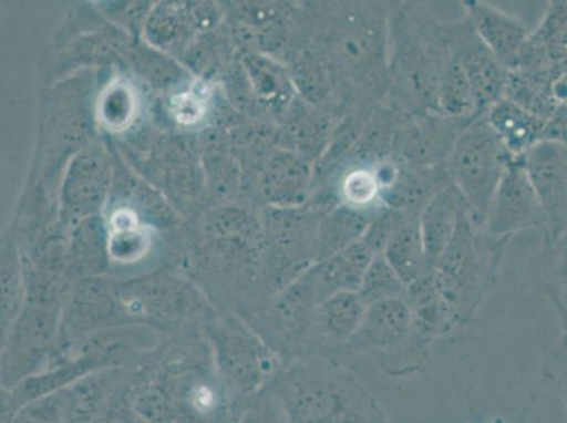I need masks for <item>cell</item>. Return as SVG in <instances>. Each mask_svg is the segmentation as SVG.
Masks as SVG:
<instances>
[{
  "mask_svg": "<svg viewBox=\"0 0 567 423\" xmlns=\"http://www.w3.org/2000/svg\"><path fill=\"white\" fill-rule=\"evenodd\" d=\"M391 7L393 2L340 0L308 8L309 43L331 64L348 113L386 102Z\"/></svg>",
  "mask_w": 567,
  "mask_h": 423,
  "instance_id": "6da1fadb",
  "label": "cell"
},
{
  "mask_svg": "<svg viewBox=\"0 0 567 423\" xmlns=\"http://www.w3.org/2000/svg\"><path fill=\"white\" fill-rule=\"evenodd\" d=\"M450 55L443 22L430 9L416 2H393L386 105L409 116L440 112L441 75Z\"/></svg>",
  "mask_w": 567,
  "mask_h": 423,
  "instance_id": "7a4b0ae2",
  "label": "cell"
},
{
  "mask_svg": "<svg viewBox=\"0 0 567 423\" xmlns=\"http://www.w3.org/2000/svg\"><path fill=\"white\" fill-rule=\"evenodd\" d=\"M270 389L288 423H389L375 396L334 358L293 361Z\"/></svg>",
  "mask_w": 567,
  "mask_h": 423,
  "instance_id": "3957f363",
  "label": "cell"
},
{
  "mask_svg": "<svg viewBox=\"0 0 567 423\" xmlns=\"http://www.w3.org/2000/svg\"><path fill=\"white\" fill-rule=\"evenodd\" d=\"M509 241L488 235L465 206L451 245L434 267L437 287L457 324L471 321L497 286Z\"/></svg>",
  "mask_w": 567,
  "mask_h": 423,
  "instance_id": "277c9868",
  "label": "cell"
},
{
  "mask_svg": "<svg viewBox=\"0 0 567 423\" xmlns=\"http://www.w3.org/2000/svg\"><path fill=\"white\" fill-rule=\"evenodd\" d=\"M514 159L484 117L476 118L458 137L447 167L477 225L484 226L494 195Z\"/></svg>",
  "mask_w": 567,
  "mask_h": 423,
  "instance_id": "5b68a950",
  "label": "cell"
},
{
  "mask_svg": "<svg viewBox=\"0 0 567 423\" xmlns=\"http://www.w3.org/2000/svg\"><path fill=\"white\" fill-rule=\"evenodd\" d=\"M347 352L368 355L384 373L393 376L417 373L430 358V350L412 337L411 312L405 299L368 307Z\"/></svg>",
  "mask_w": 567,
  "mask_h": 423,
  "instance_id": "8992f818",
  "label": "cell"
},
{
  "mask_svg": "<svg viewBox=\"0 0 567 423\" xmlns=\"http://www.w3.org/2000/svg\"><path fill=\"white\" fill-rule=\"evenodd\" d=\"M63 313L53 301L24 309L2 338V390L50 368L63 354Z\"/></svg>",
  "mask_w": 567,
  "mask_h": 423,
  "instance_id": "52a82bcc",
  "label": "cell"
},
{
  "mask_svg": "<svg viewBox=\"0 0 567 423\" xmlns=\"http://www.w3.org/2000/svg\"><path fill=\"white\" fill-rule=\"evenodd\" d=\"M216 373L240 399L270 389L284 368L278 354L259 333L235 327H216L209 332Z\"/></svg>",
  "mask_w": 567,
  "mask_h": 423,
  "instance_id": "ba28073f",
  "label": "cell"
},
{
  "mask_svg": "<svg viewBox=\"0 0 567 423\" xmlns=\"http://www.w3.org/2000/svg\"><path fill=\"white\" fill-rule=\"evenodd\" d=\"M318 306L316 293L302 277L272 299L260 337L275 350L284 368L316 355L313 322Z\"/></svg>",
  "mask_w": 567,
  "mask_h": 423,
  "instance_id": "9c48e42d",
  "label": "cell"
},
{
  "mask_svg": "<svg viewBox=\"0 0 567 423\" xmlns=\"http://www.w3.org/2000/svg\"><path fill=\"white\" fill-rule=\"evenodd\" d=\"M523 163L544 212L543 250L554 249L567 239V146L545 138Z\"/></svg>",
  "mask_w": 567,
  "mask_h": 423,
  "instance_id": "30bf717a",
  "label": "cell"
},
{
  "mask_svg": "<svg viewBox=\"0 0 567 423\" xmlns=\"http://www.w3.org/2000/svg\"><path fill=\"white\" fill-rule=\"evenodd\" d=\"M476 118H456L441 112L402 115L396 127L393 159L409 167L431 168L450 164L461 134Z\"/></svg>",
  "mask_w": 567,
  "mask_h": 423,
  "instance_id": "8fae6325",
  "label": "cell"
},
{
  "mask_svg": "<svg viewBox=\"0 0 567 423\" xmlns=\"http://www.w3.org/2000/svg\"><path fill=\"white\" fill-rule=\"evenodd\" d=\"M451 53L466 72L476 101L477 116L504 100L509 71L478 38L465 14L455 22L443 23Z\"/></svg>",
  "mask_w": 567,
  "mask_h": 423,
  "instance_id": "7c38bea8",
  "label": "cell"
},
{
  "mask_svg": "<svg viewBox=\"0 0 567 423\" xmlns=\"http://www.w3.org/2000/svg\"><path fill=\"white\" fill-rule=\"evenodd\" d=\"M544 225V212L523 158H515L494 195L483 228L498 239H513L525 230L536 229L543 234Z\"/></svg>",
  "mask_w": 567,
  "mask_h": 423,
  "instance_id": "4fadbf2b",
  "label": "cell"
},
{
  "mask_svg": "<svg viewBox=\"0 0 567 423\" xmlns=\"http://www.w3.org/2000/svg\"><path fill=\"white\" fill-rule=\"evenodd\" d=\"M383 179V206L400 214L421 216L425 206L451 183L447 165L443 167H409V165L385 163L381 168Z\"/></svg>",
  "mask_w": 567,
  "mask_h": 423,
  "instance_id": "5bb4252c",
  "label": "cell"
},
{
  "mask_svg": "<svg viewBox=\"0 0 567 423\" xmlns=\"http://www.w3.org/2000/svg\"><path fill=\"white\" fill-rule=\"evenodd\" d=\"M368 306L359 292H338L319 303L313 322L316 355L333 358L347 352Z\"/></svg>",
  "mask_w": 567,
  "mask_h": 423,
  "instance_id": "9a60e30c",
  "label": "cell"
},
{
  "mask_svg": "<svg viewBox=\"0 0 567 423\" xmlns=\"http://www.w3.org/2000/svg\"><path fill=\"white\" fill-rule=\"evenodd\" d=\"M462 4L478 38L509 71L523 53L530 29L512 13L483 0H463Z\"/></svg>",
  "mask_w": 567,
  "mask_h": 423,
  "instance_id": "2e32d148",
  "label": "cell"
},
{
  "mask_svg": "<svg viewBox=\"0 0 567 423\" xmlns=\"http://www.w3.org/2000/svg\"><path fill=\"white\" fill-rule=\"evenodd\" d=\"M122 309L105 286L92 282L82 287L61 319L63 352L103 329L117 327Z\"/></svg>",
  "mask_w": 567,
  "mask_h": 423,
  "instance_id": "e0dca14e",
  "label": "cell"
},
{
  "mask_svg": "<svg viewBox=\"0 0 567 423\" xmlns=\"http://www.w3.org/2000/svg\"><path fill=\"white\" fill-rule=\"evenodd\" d=\"M405 302L411 312L412 337L426 350L457 327L450 303L437 287L434 268L406 288Z\"/></svg>",
  "mask_w": 567,
  "mask_h": 423,
  "instance_id": "ac0fdd59",
  "label": "cell"
},
{
  "mask_svg": "<svg viewBox=\"0 0 567 423\" xmlns=\"http://www.w3.org/2000/svg\"><path fill=\"white\" fill-rule=\"evenodd\" d=\"M374 256L363 240H360L348 249L316 262L301 277L321 303L338 292H358Z\"/></svg>",
  "mask_w": 567,
  "mask_h": 423,
  "instance_id": "d6986e66",
  "label": "cell"
},
{
  "mask_svg": "<svg viewBox=\"0 0 567 423\" xmlns=\"http://www.w3.org/2000/svg\"><path fill=\"white\" fill-rule=\"evenodd\" d=\"M337 122L338 118L298 96L282 116V147L316 165L331 143Z\"/></svg>",
  "mask_w": 567,
  "mask_h": 423,
  "instance_id": "ffe728a7",
  "label": "cell"
},
{
  "mask_svg": "<svg viewBox=\"0 0 567 423\" xmlns=\"http://www.w3.org/2000/svg\"><path fill=\"white\" fill-rule=\"evenodd\" d=\"M313 174L316 165L282 148L268 159L262 193L278 209L298 208L311 199Z\"/></svg>",
  "mask_w": 567,
  "mask_h": 423,
  "instance_id": "44dd1931",
  "label": "cell"
},
{
  "mask_svg": "<svg viewBox=\"0 0 567 423\" xmlns=\"http://www.w3.org/2000/svg\"><path fill=\"white\" fill-rule=\"evenodd\" d=\"M465 206V199L451 180L422 210L421 235L431 268L436 266L447 246L451 245Z\"/></svg>",
  "mask_w": 567,
  "mask_h": 423,
  "instance_id": "7402d4cb",
  "label": "cell"
},
{
  "mask_svg": "<svg viewBox=\"0 0 567 423\" xmlns=\"http://www.w3.org/2000/svg\"><path fill=\"white\" fill-rule=\"evenodd\" d=\"M484 118L514 158H523L530 148L543 142L548 125V121L524 110L508 97L489 107Z\"/></svg>",
  "mask_w": 567,
  "mask_h": 423,
  "instance_id": "603a6c76",
  "label": "cell"
},
{
  "mask_svg": "<svg viewBox=\"0 0 567 423\" xmlns=\"http://www.w3.org/2000/svg\"><path fill=\"white\" fill-rule=\"evenodd\" d=\"M125 369L100 370L65 390V423H94L97 415L125 389Z\"/></svg>",
  "mask_w": 567,
  "mask_h": 423,
  "instance_id": "cb8c5ba5",
  "label": "cell"
},
{
  "mask_svg": "<svg viewBox=\"0 0 567 423\" xmlns=\"http://www.w3.org/2000/svg\"><path fill=\"white\" fill-rule=\"evenodd\" d=\"M381 208L359 209L339 204L327 212L319 224L318 261L363 240L371 220Z\"/></svg>",
  "mask_w": 567,
  "mask_h": 423,
  "instance_id": "d4e9b609",
  "label": "cell"
},
{
  "mask_svg": "<svg viewBox=\"0 0 567 423\" xmlns=\"http://www.w3.org/2000/svg\"><path fill=\"white\" fill-rule=\"evenodd\" d=\"M383 255L406 287L431 270L422 240L420 216L402 215L399 228L391 236Z\"/></svg>",
  "mask_w": 567,
  "mask_h": 423,
  "instance_id": "484cf974",
  "label": "cell"
},
{
  "mask_svg": "<svg viewBox=\"0 0 567 423\" xmlns=\"http://www.w3.org/2000/svg\"><path fill=\"white\" fill-rule=\"evenodd\" d=\"M245 63L257 97L277 116L286 115L298 97L291 72L266 56L252 55Z\"/></svg>",
  "mask_w": 567,
  "mask_h": 423,
  "instance_id": "4316f807",
  "label": "cell"
},
{
  "mask_svg": "<svg viewBox=\"0 0 567 423\" xmlns=\"http://www.w3.org/2000/svg\"><path fill=\"white\" fill-rule=\"evenodd\" d=\"M440 112L456 118H481L466 72L452 53L441 75Z\"/></svg>",
  "mask_w": 567,
  "mask_h": 423,
  "instance_id": "83f0119b",
  "label": "cell"
},
{
  "mask_svg": "<svg viewBox=\"0 0 567 423\" xmlns=\"http://www.w3.org/2000/svg\"><path fill=\"white\" fill-rule=\"evenodd\" d=\"M540 277L546 296L559 314L561 337L567 345V239L540 252Z\"/></svg>",
  "mask_w": 567,
  "mask_h": 423,
  "instance_id": "f1b7e54d",
  "label": "cell"
},
{
  "mask_svg": "<svg viewBox=\"0 0 567 423\" xmlns=\"http://www.w3.org/2000/svg\"><path fill=\"white\" fill-rule=\"evenodd\" d=\"M529 43L548 51L551 59L567 60V0H551L540 22L530 30Z\"/></svg>",
  "mask_w": 567,
  "mask_h": 423,
  "instance_id": "f546056e",
  "label": "cell"
},
{
  "mask_svg": "<svg viewBox=\"0 0 567 423\" xmlns=\"http://www.w3.org/2000/svg\"><path fill=\"white\" fill-rule=\"evenodd\" d=\"M106 177V169L96 158L86 157L75 165L74 172L70 174V184L66 189L70 190L69 199L76 209L84 212L96 208L105 194Z\"/></svg>",
  "mask_w": 567,
  "mask_h": 423,
  "instance_id": "4dcf8cb0",
  "label": "cell"
},
{
  "mask_svg": "<svg viewBox=\"0 0 567 423\" xmlns=\"http://www.w3.org/2000/svg\"><path fill=\"white\" fill-rule=\"evenodd\" d=\"M406 288L384 255H375L358 292L365 306L370 307L378 302L405 299Z\"/></svg>",
  "mask_w": 567,
  "mask_h": 423,
  "instance_id": "1f68e13d",
  "label": "cell"
},
{
  "mask_svg": "<svg viewBox=\"0 0 567 423\" xmlns=\"http://www.w3.org/2000/svg\"><path fill=\"white\" fill-rule=\"evenodd\" d=\"M132 406L142 423H177L173 401L157 380L132 391Z\"/></svg>",
  "mask_w": 567,
  "mask_h": 423,
  "instance_id": "d6a6232c",
  "label": "cell"
},
{
  "mask_svg": "<svg viewBox=\"0 0 567 423\" xmlns=\"http://www.w3.org/2000/svg\"><path fill=\"white\" fill-rule=\"evenodd\" d=\"M65 390L29 402L8 420H2V423H65Z\"/></svg>",
  "mask_w": 567,
  "mask_h": 423,
  "instance_id": "836d02e7",
  "label": "cell"
},
{
  "mask_svg": "<svg viewBox=\"0 0 567 423\" xmlns=\"http://www.w3.org/2000/svg\"><path fill=\"white\" fill-rule=\"evenodd\" d=\"M136 100L131 87L125 84H116L103 94L100 113L102 122L111 128H122L131 122Z\"/></svg>",
  "mask_w": 567,
  "mask_h": 423,
  "instance_id": "e575fe53",
  "label": "cell"
},
{
  "mask_svg": "<svg viewBox=\"0 0 567 423\" xmlns=\"http://www.w3.org/2000/svg\"><path fill=\"white\" fill-rule=\"evenodd\" d=\"M239 423H288L286 411L271 389L252 396L241 412Z\"/></svg>",
  "mask_w": 567,
  "mask_h": 423,
  "instance_id": "d590c367",
  "label": "cell"
},
{
  "mask_svg": "<svg viewBox=\"0 0 567 423\" xmlns=\"http://www.w3.org/2000/svg\"><path fill=\"white\" fill-rule=\"evenodd\" d=\"M402 215L404 214L385 208V206L375 214L374 219L371 220L369 229L363 237V244L368 246L374 255H383L391 236H393L395 229L399 228Z\"/></svg>",
  "mask_w": 567,
  "mask_h": 423,
  "instance_id": "8d00e7d4",
  "label": "cell"
},
{
  "mask_svg": "<svg viewBox=\"0 0 567 423\" xmlns=\"http://www.w3.org/2000/svg\"><path fill=\"white\" fill-rule=\"evenodd\" d=\"M147 237L136 228L115 230L111 241V256L117 261H133L146 250Z\"/></svg>",
  "mask_w": 567,
  "mask_h": 423,
  "instance_id": "74e56055",
  "label": "cell"
},
{
  "mask_svg": "<svg viewBox=\"0 0 567 423\" xmlns=\"http://www.w3.org/2000/svg\"><path fill=\"white\" fill-rule=\"evenodd\" d=\"M174 8H159L148 22V38L153 43L166 45L173 43L182 30V19Z\"/></svg>",
  "mask_w": 567,
  "mask_h": 423,
  "instance_id": "f35d334b",
  "label": "cell"
},
{
  "mask_svg": "<svg viewBox=\"0 0 567 423\" xmlns=\"http://www.w3.org/2000/svg\"><path fill=\"white\" fill-rule=\"evenodd\" d=\"M94 423H142L132 406V391L125 386L118 392Z\"/></svg>",
  "mask_w": 567,
  "mask_h": 423,
  "instance_id": "ab89813d",
  "label": "cell"
},
{
  "mask_svg": "<svg viewBox=\"0 0 567 423\" xmlns=\"http://www.w3.org/2000/svg\"><path fill=\"white\" fill-rule=\"evenodd\" d=\"M169 63L172 61L163 59V56L153 53L147 54L142 59L144 75H147L148 79L152 75L153 80H162V84L167 80L175 81L178 76L177 72H175L177 69Z\"/></svg>",
  "mask_w": 567,
  "mask_h": 423,
  "instance_id": "60d3db41",
  "label": "cell"
},
{
  "mask_svg": "<svg viewBox=\"0 0 567 423\" xmlns=\"http://www.w3.org/2000/svg\"><path fill=\"white\" fill-rule=\"evenodd\" d=\"M213 169H210V178L214 179V187L219 190H229L235 188L237 173L235 172L234 164L230 162H221V159H215L213 163Z\"/></svg>",
  "mask_w": 567,
  "mask_h": 423,
  "instance_id": "b9f144b4",
  "label": "cell"
},
{
  "mask_svg": "<svg viewBox=\"0 0 567 423\" xmlns=\"http://www.w3.org/2000/svg\"><path fill=\"white\" fill-rule=\"evenodd\" d=\"M545 138L566 144L567 146V105L561 106L546 125ZM544 138V141H545Z\"/></svg>",
  "mask_w": 567,
  "mask_h": 423,
  "instance_id": "7bdbcfd3",
  "label": "cell"
},
{
  "mask_svg": "<svg viewBox=\"0 0 567 423\" xmlns=\"http://www.w3.org/2000/svg\"><path fill=\"white\" fill-rule=\"evenodd\" d=\"M566 401H567V385H566Z\"/></svg>",
  "mask_w": 567,
  "mask_h": 423,
  "instance_id": "ee69618b",
  "label": "cell"
},
{
  "mask_svg": "<svg viewBox=\"0 0 567 423\" xmlns=\"http://www.w3.org/2000/svg\"><path fill=\"white\" fill-rule=\"evenodd\" d=\"M566 385H567V383H566Z\"/></svg>",
  "mask_w": 567,
  "mask_h": 423,
  "instance_id": "f6af8a7d",
  "label": "cell"
}]
</instances>
